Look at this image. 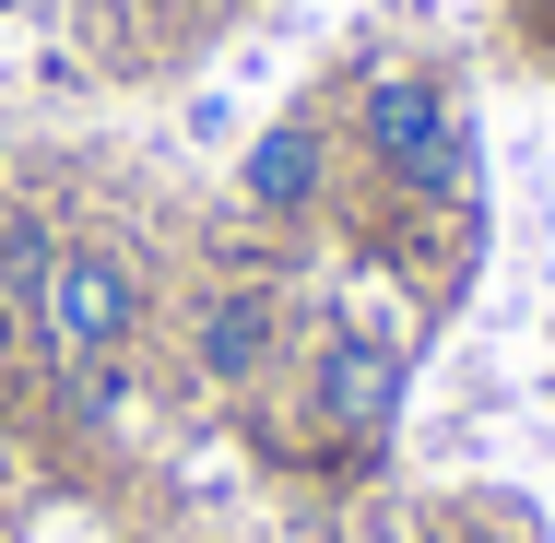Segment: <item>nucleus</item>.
Returning <instances> with one entry per match:
<instances>
[{"label": "nucleus", "mask_w": 555, "mask_h": 543, "mask_svg": "<svg viewBox=\"0 0 555 543\" xmlns=\"http://www.w3.org/2000/svg\"><path fill=\"white\" fill-rule=\"evenodd\" d=\"M190 354H202V378H214V390L272 378V354H284V296H272V284H224V296H202Z\"/></svg>", "instance_id": "20e7f679"}, {"label": "nucleus", "mask_w": 555, "mask_h": 543, "mask_svg": "<svg viewBox=\"0 0 555 543\" xmlns=\"http://www.w3.org/2000/svg\"><path fill=\"white\" fill-rule=\"evenodd\" d=\"M461 543H532V532H508V520H485V532H461Z\"/></svg>", "instance_id": "0eeeda50"}, {"label": "nucleus", "mask_w": 555, "mask_h": 543, "mask_svg": "<svg viewBox=\"0 0 555 543\" xmlns=\"http://www.w3.org/2000/svg\"><path fill=\"white\" fill-rule=\"evenodd\" d=\"M236 190H248V214H272V224L320 214V202H332V142H320V118H272V130L248 142Z\"/></svg>", "instance_id": "39448f33"}, {"label": "nucleus", "mask_w": 555, "mask_h": 543, "mask_svg": "<svg viewBox=\"0 0 555 543\" xmlns=\"http://www.w3.org/2000/svg\"><path fill=\"white\" fill-rule=\"evenodd\" d=\"M354 142H366V166L402 190V202H473V118L449 107L438 72H366V95H354Z\"/></svg>", "instance_id": "f257e3e1"}, {"label": "nucleus", "mask_w": 555, "mask_h": 543, "mask_svg": "<svg viewBox=\"0 0 555 543\" xmlns=\"http://www.w3.org/2000/svg\"><path fill=\"white\" fill-rule=\"evenodd\" d=\"M402 378H414V354L390 342V331H366V320H343L332 342H320V366H308V402H320V426L332 437H390V414H402Z\"/></svg>", "instance_id": "7ed1b4c3"}, {"label": "nucleus", "mask_w": 555, "mask_h": 543, "mask_svg": "<svg viewBox=\"0 0 555 543\" xmlns=\"http://www.w3.org/2000/svg\"><path fill=\"white\" fill-rule=\"evenodd\" d=\"M48 260H60V236L36 214H12L0 224V284H12V308H36V284H48Z\"/></svg>", "instance_id": "423d86ee"}, {"label": "nucleus", "mask_w": 555, "mask_h": 543, "mask_svg": "<svg viewBox=\"0 0 555 543\" xmlns=\"http://www.w3.org/2000/svg\"><path fill=\"white\" fill-rule=\"evenodd\" d=\"M36 342L83 378V366H118L130 354V331H142V272L95 248V236H60V260H48V284H36Z\"/></svg>", "instance_id": "f03ea898"}]
</instances>
